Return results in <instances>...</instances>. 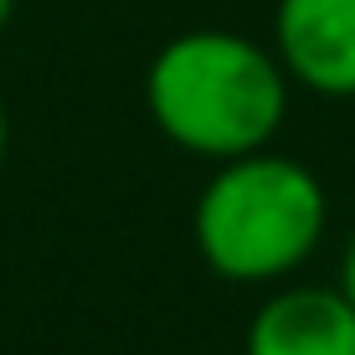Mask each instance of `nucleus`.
Wrapping results in <instances>:
<instances>
[{
    "label": "nucleus",
    "instance_id": "1",
    "mask_svg": "<svg viewBox=\"0 0 355 355\" xmlns=\"http://www.w3.org/2000/svg\"><path fill=\"white\" fill-rule=\"evenodd\" d=\"M144 103L170 144L222 165L273 144L288 114V72L237 31H180L144 72Z\"/></svg>",
    "mask_w": 355,
    "mask_h": 355
},
{
    "label": "nucleus",
    "instance_id": "2",
    "mask_svg": "<svg viewBox=\"0 0 355 355\" xmlns=\"http://www.w3.org/2000/svg\"><path fill=\"white\" fill-rule=\"evenodd\" d=\"M329 227L324 186L288 155H237L222 160L196 196V252L227 284H278L314 258Z\"/></svg>",
    "mask_w": 355,
    "mask_h": 355
},
{
    "label": "nucleus",
    "instance_id": "3",
    "mask_svg": "<svg viewBox=\"0 0 355 355\" xmlns=\"http://www.w3.org/2000/svg\"><path fill=\"white\" fill-rule=\"evenodd\" d=\"M278 67L324 98H355V0H278Z\"/></svg>",
    "mask_w": 355,
    "mask_h": 355
},
{
    "label": "nucleus",
    "instance_id": "4",
    "mask_svg": "<svg viewBox=\"0 0 355 355\" xmlns=\"http://www.w3.org/2000/svg\"><path fill=\"white\" fill-rule=\"evenodd\" d=\"M248 355H355V309L340 288L293 284L258 304L242 340Z\"/></svg>",
    "mask_w": 355,
    "mask_h": 355
},
{
    "label": "nucleus",
    "instance_id": "5",
    "mask_svg": "<svg viewBox=\"0 0 355 355\" xmlns=\"http://www.w3.org/2000/svg\"><path fill=\"white\" fill-rule=\"evenodd\" d=\"M340 293L350 299V309H355V232H350V242H345V258H340Z\"/></svg>",
    "mask_w": 355,
    "mask_h": 355
},
{
    "label": "nucleus",
    "instance_id": "6",
    "mask_svg": "<svg viewBox=\"0 0 355 355\" xmlns=\"http://www.w3.org/2000/svg\"><path fill=\"white\" fill-rule=\"evenodd\" d=\"M6 150H10V114H6V98H0V165H6Z\"/></svg>",
    "mask_w": 355,
    "mask_h": 355
},
{
    "label": "nucleus",
    "instance_id": "7",
    "mask_svg": "<svg viewBox=\"0 0 355 355\" xmlns=\"http://www.w3.org/2000/svg\"><path fill=\"white\" fill-rule=\"evenodd\" d=\"M10 10H16V0H0V31L10 26Z\"/></svg>",
    "mask_w": 355,
    "mask_h": 355
}]
</instances>
